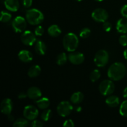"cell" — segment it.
<instances>
[{"mask_svg": "<svg viewBox=\"0 0 127 127\" xmlns=\"http://www.w3.org/2000/svg\"><path fill=\"white\" fill-rule=\"evenodd\" d=\"M1 111L4 115H9L11 114V112L13 108V104H12V100L10 99H5L1 102Z\"/></svg>", "mask_w": 127, "mask_h": 127, "instance_id": "obj_12", "label": "cell"}, {"mask_svg": "<svg viewBox=\"0 0 127 127\" xmlns=\"http://www.w3.org/2000/svg\"><path fill=\"white\" fill-rule=\"evenodd\" d=\"M41 73V68L38 65H33L29 68L28 71V76L30 78H35L40 75Z\"/></svg>", "mask_w": 127, "mask_h": 127, "instance_id": "obj_21", "label": "cell"}, {"mask_svg": "<svg viewBox=\"0 0 127 127\" xmlns=\"http://www.w3.org/2000/svg\"><path fill=\"white\" fill-rule=\"evenodd\" d=\"M92 17L96 22H104L109 18V14L106 10L98 8L94 10L92 13Z\"/></svg>", "mask_w": 127, "mask_h": 127, "instance_id": "obj_8", "label": "cell"}, {"mask_svg": "<svg viewBox=\"0 0 127 127\" xmlns=\"http://www.w3.org/2000/svg\"><path fill=\"white\" fill-rule=\"evenodd\" d=\"M4 6L7 10L16 12L19 8V2L18 0H5Z\"/></svg>", "mask_w": 127, "mask_h": 127, "instance_id": "obj_15", "label": "cell"}, {"mask_svg": "<svg viewBox=\"0 0 127 127\" xmlns=\"http://www.w3.org/2000/svg\"><path fill=\"white\" fill-rule=\"evenodd\" d=\"M27 26V22L25 18L22 16H17L12 22V27L16 33L23 32Z\"/></svg>", "mask_w": 127, "mask_h": 127, "instance_id": "obj_7", "label": "cell"}, {"mask_svg": "<svg viewBox=\"0 0 127 127\" xmlns=\"http://www.w3.org/2000/svg\"><path fill=\"white\" fill-rule=\"evenodd\" d=\"M37 107L40 109H46L49 107L50 100L47 97H42L36 101Z\"/></svg>", "mask_w": 127, "mask_h": 127, "instance_id": "obj_22", "label": "cell"}, {"mask_svg": "<svg viewBox=\"0 0 127 127\" xmlns=\"http://www.w3.org/2000/svg\"><path fill=\"white\" fill-rule=\"evenodd\" d=\"M76 111L77 112H81L82 110V109L81 107H77L76 108Z\"/></svg>", "mask_w": 127, "mask_h": 127, "instance_id": "obj_40", "label": "cell"}, {"mask_svg": "<svg viewBox=\"0 0 127 127\" xmlns=\"http://www.w3.org/2000/svg\"><path fill=\"white\" fill-rule=\"evenodd\" d=\"M62 33L60 28L57 25H52L48 29V33L53 37H57Z\"/></svg>", "mask_w": 127, "mask_h": 127, "instance_id": "obj_19", "label": "cell"}, {"mask_svg": "<svg viewBox=\"0 0 127 127\" xmlns=\"http://www.w3.org/2000/svg\"><path fill=\"white\" fill-rule=\"evenodd\" d=\"M120 114L123 117H127V100L123 102L120 107Z\"/></svg>", "mask_w": 127, "mask_h": 127, "instance_id": "obj_28", "label": "cell"}, {"mask_svg": "<svg viewBox=\"0 0 127 127\" xmlns=\"http://www.w3.org/2000/svg\"><path fill=\"white\" fill-rule=\"evenodd\" d=\"M99 91L104 96L110 95L114 93L115 90L114 83L110 80H104L99 84Z\"/></svg>", "mask_w": 127, "mask_h": 127, "instance_id": "obj_5", "label": "cell"}, {"mask_svg": "<svg viewBox=\"0 0 127 127\" xmlns=\"http://www.w3.org/2000/svg\"><path fill=\"white\" fill-rule=\"evenodd\" d=\"M122 16L125 18L127 19V5H124L122 6L120 10Z\"/></svg>", "mask_w": 127, "mask_h": 127, "instance_id": "obj_36", "label": "cell"}, {"mask_svg": "<svg viewBox=\"0 0 127 127\" xmlns=\"http://www.w3.org/2000/svg\"><path fill=\"white\" fill-rule=\"evenodd\" d=\"M107 105L110 107H116L120 104V99L117 96L110 95L105 100Z\"/></svg>", "mask_w": 127, "mask_h": 127, "instance_id": "obj_18", "label": "cell"}, {"mask_svg": "<svg viewBox=\"0 0 127 127\" xmlns=\"http://www.w3.org/2000/svg\"><path fill=\"white\" fill-rule=\"evenodd\" d=\"M18 58L21 62L24 63H29L33 60V55L27 50H23L20 51L18 54Z\"/></svg>", "mask_w": 127, "mask_h": 127, "instance_id": "obj_14", "label": "cell"}, {"mask_svg": "<svg viewBox=\"0 0 127 127\" xmlns=\"http://www.w3.org/2000/svg\"><path fill=\"white\" fill-rule=\"evenodd\" d=\"M23 115L27 120H33L38 117V110L33 105H27L24 109Z\"/></svg>", "mask_w": 127, "mask_h": 127, "instance_id": "obj_9", "label": "cell"}, {"mask_svg": "<svg viewBox=\"0 0 127 127\" xmlns=\"http://www.w3.org/2000/svg\"><path fill=\"white\" fill-rule=\"evenodd\" d=\"M91 34V30L89 29L88 27H85V28H83V29L81 30L80 33H79V36H80L81 38H88Z\"/></svg>", "mask_w": 127, "mask_h": 127, "instance_id": "obj_29", "label": "cell"}, {"mask_svg": "<svg viewBox=\"0 0 127 127\" xmlns=\"http://www.w3.org/2000/svg\"><path fill=\"white\" fill-rule=\"evenodd\" d=\"M63 125V127H73L74 126V124L73 120H71V119H68L64 122Z\"/></svg>", "mask_w": 127, "mask_h": 127, "instance_id": "obj_35", "label": "cell"}, {"mask_svg": "<svg viewBox=\"0 0 127 127\" xmlns=\"http://www.w3.org/2000/svg\"><path fill=\"white\" fill-rule=\"evenodd\" d=\"M21 42L23 44L27 46H32L36 42L35 34L32 33L31 31H26L23 32L21 37Z\"/></svg>", "mask_w": 127, "mask_h": 127, "instance_id": "obj_10", "label": "cell"}, {"mask_svg": "<svg viewBox=\"0 0 127 127\" xmlns=\"http://www.w3.org/2000/svg\"><path fill=\"white\" fill-rule=\"evenodd\" d=\"M63 45L64 49L68 52H74L79 45V39L74 33H68L63 37Z\"/></svg>", "mask_w": 127, "mask_h": 127, "instance_id": "obj_2", "label": "cell"}, {"mask_svg": "<svg viewBox=\"0 0 127 127\" xmlns=\"http://www.w3.org/2000/svg\"><path fill=\"white\" fill-rule=\"evenodd\" d=\"M109 59V55L105 50L98 51L94 57V63L98 67H104L107 64Z\"/></svg>", "mask_w": 127, "mask_h": 127, "instance_id": "obj_4", "label": "cell"}, {"mask_svg": "<svg viewBox=\"0 0 127 127\" xmlns=\"http://www.w3.org/2000/svg\"><path fill=\"white\" fill-rule=\"evenodd\" d=\"M73 107L68 101H62L58 105L57 110L61 117H65L68 116L73 111Z\"/></svg>", "mask_w": 127, "mask_h": 127, "instance_id": "obj_6", "label": "cell"}, {"mask_svg": "<svg viewBox=\"0 0 127 127\" xmlns=\"http://www.w3.org/2000/svg\"><path fill=\"white\" fill-rule=\"evenodd\" d=\"M8 120H9V121L12 122L14 120V117L12 116V115L9 114V115H8Z\"/></svg>", "mask_w": 127, "mask_h": 127, "instance_id": "obj_39", "label": "cell"}, {"mask_svg": "<svg viewBox=\"0 0 127 127\" xmlns=\"http://www.w3.org/2000/svg\"><path fill=\"white\" fill-rule=\"evenodd\" d=\"M35 50L37 54L40 55H43L47 52V45L43 41H36L35 43Z\"/></svg>", "mask_w": 127, "mask_h": 127, "instance_id": "obj_16", "label": "cell"}, {"mask_svg": "<svg viewBox=\"0 0 127 127\" xmlns=\"http://www.w3.org/2000/svg\"><path fill=\"white\" fill-rule=\"evenodd\" d=\"M27 97L33 100L40 99L42 96V92L37 87H31L27 91Z\"/></svg>", "mask_w": 127, "mask_h": 127, "instance_id": "obj_13", "label": "cell"}, {"mask_svg": "<svg viewBox=\"0 0 127 127\" xmlns=\"http://www.w3.org/2000/svg\"><path fill=\"white\" fill-rule=\"evenodd\" d=\"M76 1H81L82 0H76Z\"/></svg>", "mask_w": 127, "mask_h": 127, "instance_id": "obj_43", "label": "cell"}, {"mask_svg": "<svg viewBox=\"0 0 127 127\" xmlns=\"http://www.w3.org/2000/svg\"><path fill=\"white\" fill-rule=\"evenodd\" d=\"M100 73L98 69H94L90 74V79L92 82H95L100 78Z\"/></svg>", "mask_w": 127, "mask_h": 127, "instance_id": "obj_27", "label": "cell"}, {"mask_svg": "<svg viewBox=\"0 0 127 127\" xmlns=\"http://www.w3.org/2000/svg\"><path fill=\"white\" fill-rule=\"evenodd\" d=\"M68 59V57H67L66 54L64 53H61L57 56V63L58 65H63L67 62Z\"/></svg>", "mask_w": 127, "mask_h": 127, "instance_id": "obj_24", "label": "cell"}, {"mask_svg": "<svg viewBox=\"0 0 127 127\" xmlns=\"http://www.w3.org/2000/svg\"><path fill=\"white\" fill-rule=\"evenodd\" d=\"M52 115V110L50 109H45L44 111L41 114V119L43 121L47 122L50 119Z\"/></svg>", "mask_w": 127, "mask_h": 127, "instance_id": "obj_25", "label": "cell"}, {"mask_svg": "<svg viewBox=\"0 0 127 127\" xmlns=\"http://www.w3.org/2000/svg\"><path fill=\"white\" fill-rule=\"evenodd\" d=\"M27 97V93H25L24 92H22V93H21L20 94H19V95H18V98L19 99H25V98H26Z\"/></svg>", "mask_w": 127, "mask_h": 127, "instance_id": "obj_37", "label": "cell"}, {"mask_svg": "<svg viewBox=\"0 0 127 127\" xmlns=\"http://www.w3.org/2000/svg\"><path fill=\"white\" fill-rule=\"evenodd\" d=\"M124 57H125V59L127 60V48L126 50H125V51H124Z\"/></svg>", "mask_w": 127, "mask_h": 127, "instance_id": "obj_41", "label": "cell"}, {"mask_svg": "<svg viewBox=\"0 0 127 127\" xmlns=\"http://www.w3.org/2000/svg\"><path fill=\"white\" fill-rule=\"evenodd\" d=\"M84 99V95L81 92H76L71 96V102L74 104H78L82 102Z\"/></svg>", "mask_w": 127, "mask_h": 127, "instance_id": "obj_20", "label": "cell"}, {"mask_svg": "<svg viewBox=\"0 0 127 127\" xmlns=\"http://www.w3.org/2000/svg\"><path fill=\"white\" fill-rule=\"evenodd\" d=\"M28 120L26 118H19L14 122L13 126L14 127H26L29 125Z\"/></svg>", "mask_w": 127, "mask_h": 127, "instance_id": "obj_23", "label": "cell"}, {"mask_svg": "<svg viewBox=\"0 0 127 127\" xmlns=\"http://www.w3.org/2000/svg\"><path fill=\"white\" fill-rule=\"evenodd\" d=\"M26 19L30 24L37 26L42 23L44 19L42 12L37 9H30L26 11Z\"/></svg>", "mask_w": 127, "mask_h": 127, "instance_id": "obj_3", "label": "cell"}, {"mask_svg": "<svg viewBox=\"0 0 127 127\" xmlns=\"http://www.w3.org/2000/svg\"><path fill=\"white\" fill-rule=\"evenodd\" d=\"M123 97L124 98H127V87L124 89V91H123Z\"/></svg>", "mask_w": 127, "mask_h": 127, "instance_id": "obj_38", "label": "cell"}, {"mask_svg": "<svg viewBox=\"0 0 127 127\" xmlns=\"http://www.w3.org/2000/svg\"><path fill=\"white\" fill-rule=\"evenodd\" d=\"M95 1H98V2H100V1H102L103 0H95Z\"/></svg>", "mask_w": 127, "mask_h": 127, "instance_id": "obj_42", "label": "cell"}, {"mask_svg": "<svg viewBox=\"0 0 127 127\" xmlns=\"http://www.w3.org/2000/svg\"><path fill=\"white\" fill-rule=\"evenodd\" d=\"M103 29H104V31H106V32H109V31H110V30H111L112 29L111 23L109 22H107V21L104 22V24H103Z\"/></svg>", "mask_w": 127, "mask_h": 127, "instance_id": "obj_32", "label": "cell"}, {"mask_svg": "<svg viewBox=\"0 0 127 127\" xmlns=\"http://www.w3.org/2000/svg\"><path fill=\"white\" fill-rule=\"evenodd\" d=\"M43 33H44V29L43 28L42 26H38L35 28V34L36 36H42L43 35Z\"/></svg>", "mask_w": 127, "mask_h": 127, "instance_id": "obj_30", "label": "cell"}, {"mask_svg": "<svg viewBox=\"0 0 127 127\" xmlns=\"http://www.w3.org/2000/svg\"><path fill=\"white\" fill-rule=\"evenodd\" d=\"M119 43L121 45L125 47L127 45V35H123L120 36L119 38Z\"/></svg>", "mask_w": 127, "mask_h": 127, "instance_id": "obj_31", "label": "cell"}, {"mask_svg": "<svg viewBox=\"0 0 127 127\" xmlns=\"http://www.w3.org/2000/svg\"><path fill=\"white\" fill-rule=\"evenodd\" d=\"M68 60L73 64L78 65L83 63L84 61V55L80 52H72L68 55Z\"/></svg>", "mask_w": 127, "mask_h": 127, "instance_id": "obj_11", "label": "cell"}, {"mask_svg": "<svg viewBox=\"0 0 127 127\" xmlns=\"http://www.w3.org/2000/svg\"><path fill=\"white\" fill-rule=\"evenodd\" d=\"M117 31L120 33H125L127 32V20L126 18H122L117 21L116 26Z\"/></svg>", "mask_w": 127, "mask_h": 127, "instance_id": "obj_17", "label": "cell"}, {"mask_svg": "<svg viewBox=\"0 0 127 127\" xmlns=\"http://www.w3.org/2000/svg\"><path fill=\"white\" fill-rule=\"evenodd\" d=\"M31 126L33 127H42L43 126V122L38 120H33L31 123Z\"/></svg>", "mask_w": 127, "mask_h": 127, "instance_id": "obj_33", "label": "cell"}, {"mask_svg": "<svg viewBox=\"0 0 127 127\" xmlns=\"http://www.w3.org/2000/svg\"><path fill=\"white\" fill-rule=\"evenodd\" d=\"M12 18V16L9 12H6V11H1V18L0 20L2 22H8L11 21Z\"/></svg>", "mask_w": 127, "mask_h": 127, "instance_id": "obj_26", "label": "cell"}, {"mask_svg": "<svg viewBox=\"0 0 127 127\" xmlns=\"http://www.w3.org/2000/svg\"><path fill=\"white\" fill-rule=\"evenodd\" d=\"M126 71L125 66L123 63L116 62L112 64L108 69V77L113 81L121 80L125 76Z\"/></svg>", "mask_w": 127, "mask_h": 127, "instance_id": "obj_1", "label": "cell"}, {"mask_svg": "<svg viewBox=\"0 0 127 127\" xmlns=\"http://www.w3.org/2000/svg\"><path fill=\"white\" fill-rule=\"evenodd\" d=\"M22 5L26 8L30 7L32 4V0H21Z\"/></svg>", "mask_w": 127, "mask_h": 127, "instance_id": "obj_34", "label": "cell"}]
</instances>
